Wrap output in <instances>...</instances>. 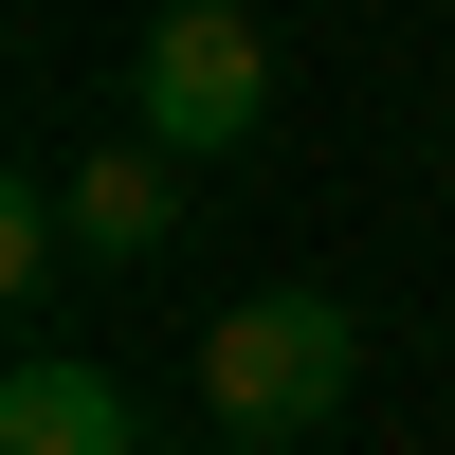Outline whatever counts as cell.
Listing matches in <instances>:
<instances>
[{
  "mask_svg": "<svg viewBox=\"0 0 455 455\" xmlns=\"http://www.w3.org/2000/svg\"><path fill=\"white\" fill-rule=\"evenodd\" d=\"M347 383H364L347 291H237V310L201 328V419H219V437H310Z\"/></svg>",
  "mask_w": 455,
  "mask_h": 455,
  "instance_id": "6da1fadb",
  "label": "cell"
},
{
  "mask_svg": "<svg viewBox=\"0 0 455 455\" xmlns=\"http://www.w3.org/2000/svg\"><path fill=\"white\" fill-rule=\"evenodd\" d=\"M128 128L182 146V164L255 146V128H274V36H255L237 0H164V19L128 36Z\"/></svg>",
  "mask_w": 455,
  "mask_h": 455,
  "instance_id": "7a4b0ae2",
  "label": "cell"
},
{
  "mask_svg": "<svg viewBox=\"0 0 455 455\" xmlns=\"http://www.w3.org/2000/svg\"><path fill=\"white\" fill-rule=\"evenodd\" d=\"M0 455H146V401L109 383L92 347H19V383H0Z\"/></svg>",
  "mask_w": 455,
  "mask_h": 455,
  "instance_id": "3957f363",
  "label": "cell"
},
{
  "mask_svg": "<svg viewBox=\"0 0 455 455\" xmlns=\"http://www.w3.org/2000/svg\"><path fill=\"white\" fill-rule=\"evenodd\" d=\"M182 237V146H92V164H73V255H109V274H128V255H164Z\"/></svg>",
  "mask_w": 455,
  "mask_h": 455,
  "instance_id": "277c9868",
  "label": "cell"
},
{
  "mask_svg": "<svg viewBox=\"0 0 455 455\" xmlns=\"http://www.w3.org/2000/svg\"><path fill=\"white\" fill-rule=\"evenodd\" d=\"M73 255V182H19V201H0V291H36Z\"/></svg>",
  "mask_w": 455,
  "mask_h": 455,
  "instance_id": "5b68a950",
  "label": "cell"
}]
</instances>
